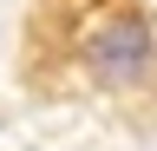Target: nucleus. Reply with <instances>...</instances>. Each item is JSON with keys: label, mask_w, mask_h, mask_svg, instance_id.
<instances>
[{"label": "nucleus", "mask_w": 157, "mask_h": 151, "mask_svg": "<svg viewBox=\"0 0 157 151\" xmlns=\"http://www.w3.org/2000/svg\"><path fill=\"white\" fill-rule=\"evenodd\" d=\"M144 66H151V33L137 20H118V26H105L92 40V72H98V79L118 85V79H137Z\"/></svg>", "instance_id": "nucleus-1"}]
</instances>
